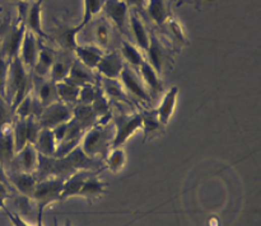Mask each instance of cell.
<instances>
[{
	"mask_svg": "<svg viewBox=\"0 0 261 226\" xmlns=\"http://www.w3.org/2000/svg\"><path fill=\"white\" fill-rule=\"evenodd\" d=\"M115 136V127L112 121L106 124H94L93 127L84 131L81 140L82 151L91 159L98 156H106L111 149V142Z\"/></svg>",
	"mask_w": 261,
	"mask_h": 226,
	"instance_id": "obj_1",
	"label": "cell"
},
{
	"mask_svg": "<svg viewBox=\"0 0 261 226\" xmlns=\"http://www.w3.org/2000/svg\"><path fill=\"white\" fill-rule=\"evenodd\" d=\"M111 121L115 127V136L111 142V149L122 146L135 132L143 128L142 114L139 112L132 114L119 113L112 116Z\"/></svg>",
	"mask_w": 261,
	"mask_h": 226,
	"instance_id": "obj_2",
	"label": "cell"
},
{
	"mask_svg": "<svg viewBox=\"0 0 261 226\" xmlns=\"http://www.w3.org/2000/svg\"><path fill=\"white\" fill-rule=\"evenodd\" d=\"M119 80L121 83L122 88L127 93V95L133 96L134 99H138V101L143 102V103H152V94L149 93L145 84L143 83L138 70H135L132 66L125 63L124 69H122L121 74H120Z\"/></svg>",
	"mask_w": 261,
	"mask_h": 226,
	"instance_id": "obj_3",
	"label": "cell"
},
{
	"mask_svg": "<svg viewBox=\"0 0 261 226\" xmlns=\"http://www.w3.org/2000/svg\"><path fill=\"white\" fill-rule=\"evenodd\" d=\"M63 183L64 179L61 178H47L37 182L30 198L37 206V208H45L50 203L60 201Z\"/></svg>",
	"mask_w": 261,
	"mask_h": 226,
	"instance_id": "obj_4",
	"label": "cell"
},
{
	"mask_svg": "<svg viewBox=\"0 0 261 226\" xmlns=\"http://www.w3.org/2000/svg\"><path fill=\"white\" fill-rule=\"evenodd\" d=\"M74 117V106L63 103V102H55L50 106L42 109L40 118V124L42 128H50L59 126L61 123H66Z\"/></svg>",
	"mask_w": 261,
	"mask_h": 226,
	"instance_id": "obj_5",
	"label": "cell"
},
{
	"mask_svg": "<svg viewBox=\"0 0 261 226\" xmlns=\"http://www.w3.org/2000/svg\"><path fill=\"white\" fill-rule=\"evenodd\" d=\"M43 0H36L28 4L27 2H18V10H20L24 19L25 28L31 32L35 33L40 40H51L50 36L45 33L42 29V22H41V8H42Z\"/></svg>",
	"mask_w": 261,
	"mask_h": 226,
	"instance_id": "obj_6",
	"label": "cell"
},
{
	"mask_svg": "<svg viewBox=\"0 0 261 226\" xmlns=\"http://www.w3.org/2000/svg\"><path fill=\"white\" fill-rule=\"evenodd\" d=\"M102 10L106 14L107 19L120 32H125V29L129 27L130 8L125 0H105Z\"/></svg>",
	"mask_w": 261,
	"mask_h": 226,
	"instance_id": "obj_7",
	"label": "cell"
},
{
	"mask_svg": "<svg viewBox=\"0 0 261 226\" xmlns=\"http://www.w3.org/2000/svg\"><path fill=\"white\" fill-rule=\"evenodd\" d=\"M25 29H27V28H25L23 14L20 10H18L17 23H15L13 29L9 32V35L5 37L4 41H3L2 50H0V52H2L3 55L7 56L9 60H13V58L17 57V56L19 55L20 45H22L23 36H24Z\"/></svg>",
	"mask_w": 261,
	"mask_h": 226,
	"instance_id": "obj_8",
	"label": "cell"
},
{
	"mask_svg": "<svg viewBox=\"0 0 261 226\" xmlns=\"http://www.w3.org/2000/svg\"><path fill=\"white\" fill-rule=\"evenodd\" d=\"M124 66L125 60L120 51H110V52H105V55L102 56L96 70L102 78L119 79Z\"/></svg>",
	"mask_w": 261,
	"mask_h": 226,
	"instance_id": "obj_9",
	"label": "cell"
},
{
	"mask_svg": "<svg viewBox=\"0 0 261 226\" xmlns=\"http://www.w3.org/2000/svg\"><path fill=\"white\" fill-rule=\"evenodd\" d=\"M40 38H38L33 32L25 29L18 57L20 58L23 65H24L28 70H32L36 61H37L38 52H40Z\"/></svg>",
	"mask_w": 261,
	"mask_h": 226,
	"instance_id": "obj_10",
	"label": "cell"
},
{
	"mask_svg": "<svg viewBox=\"0 0 261 226\" xmlns=\"http://www.w3.org/2000/svg\"><path fill=\"white\" fill-rule=\"evenodd\" d=\"M64 81L74 84V85L79 86V88L83 85H99L98 76L94 74L92 69L83 65L78 58H74L73 63H71L70 73H69L68 78Z\"/></svg>",
	"mask_w": 261,
	"mask_h": 226,
	"instance_id": "obj_11",
	"label": "cell"
},
{
	"mask_svg": "<svg viewBox=\"0 0 261 226\" xmlns=\"http://www.w3.org/2000/svg\"><path fill=\"white\" fill-rule=\"evenodd\" d=\"M12 164H14L13 172H24L35 174L38 168V152L35 145H25L20 151L15 154Z\"/></svg>",
	"mask_w": 261,
	"mask_h": 226,
	"instance_id": "obj_12",
	"label": "cell"
},
{
	"mask_svg": "<svg viewBox=\"0 0 261 226\" xmlns=\"http://www.w3.org/2000/svg\"><path fill=\"white\" fill-rule=\"evenodd\" d=\"M147 56L148 62L161 75L163 70V65H165L168 58V53L162 41L153 32H149V46L147 48Z\"/></svg>",
	"mask_w": 261,
	"mask_h": 226,
	"instance_id": "obj_13",
	"label": "cell"
},
{
	"mask_svg": "<svg viewBox=\"0 0 261 226\" xmlns=\"http://www.w3.org/2000/svg\"><path fill=\"white\" fill-rule=\"evenodd\" d=\"M87 25L92 29V43L101 47L102 50H106L111 42L114 24L106 17H102L97 20H92Z\"/></svg>",
	"mask_w": 261,
	"mask_h": 226,
	"instance_id": "obj_14",
	"label": "cell"
},
{
	"mask_svg": "<svg viewBox=\"0 0 261 226\" xmlns=\"http://www.w3.org/2000/svg\"><path fill=\"white\" fill-rule=\"evenodd\" d=\"M129 28L132 30L133 37H134L135 46L139 50L147 51L148 46H149V32H148L143 19L140 18L139 12H137L135 9H130Z\"/></svg>",
	"mask_w": 261,
	"mask_h": 226,
	"instance_id": "obj_15",
	"label": "cell"
},
{
	"mask_svg": "<svg viewBox=\"0 0 261 226\" xmlns=\"http://www.w3.org/2000/svg\"><path fill=\"white\" fill-rule=\"evenodd\" d=\"M56 51L50 48L48 46H45L41 42L40 52H38L37 61H36L35 66H33L32 71L35 73L36 78L46 79L50 75L51 68H53L54 62L56 60Z\"/></svg>",
	"mask_w": 261,
	"mask_h": 226,
	"instance_id": "obj_16",
	"label": "cell"
},
{
	"mask_svg": "<svg viewBox=\"0 0 261 226\" xmlns=\"http://www.w3.org/2000/svg\"><path fill=\"white\" fill-rule=\"evenodd\" d=\"M74 53L76 56L75 58H78L83 65L94 70L99 61H101L102 56L105 55V50H102L98 46L93 45V43H86V45L76 46Z\"/></svg>",
	"mask_w": 261,
	"mask_h": 226,
	"instance_id": "obj_17",
	"label": "cell"
},
{
	"mask_svg": "<svg viewBox=\"0 0 261 226\" xmlns=\"http://www.w3.org/2000/svg\"><path fill=\"white\" fill-rule=\"evenodd\" d=\"M177 95H178V86L172 85L167 90V93L163 95L162 102L158 106V108L155 109L158 114V118L160 122L163 126H167V123L170 122V119L172 118L173 112H175L176 102H177Z\"/></svg>",
	"mask_w": 261,
	"mask_h": 226,
	"instance_id": "obj_18",
	"label": "cell"
},
{
	"mask_svg": "<svg viewBox=\"0 0 261 226\" xmlns=\"http://www.w3.org/2000/svg\"><path fill=\"white\" fill-rule=\"evenodd\" d=\"M99 86L103 90L105 95L109 98V101H115L117 103H126L132 104V99L127 95L125 89L122 88L119 79H106L101 78L99 80Z\"/></svg>",
	"mask_w": 261,
	"mask_h": 226,
	"instance_id": "obj_19",
	"label": "cell"
},
{
	"mask_svg": "<svg viewBox=\"0 0 261 226\" xmlns=\"http://www.w3.org/2000/svg\"><path fill=\"white\" fill-rule=\"evenodd\" d=\"M91 174L89 170H78V172L73 173L70 177L66 178L63 183V188H61L60 193V201H65L68 198L74 197V196H78L79 190L83 187L84 182L88 178V175Z\"/></svg>",
	"mask_w": 261,
	"mask_h": 226,
	"instance_id": "obj_20",
	"label": "cell"
},
{
	"mask_svg": "<svg viewBox=\"0 0 261 226\" xmlns=\"http://www.w3.org/2000/svg\"><path fill=\"white\" fill-rule=\"evenodd\" d=\"M9 182L13 188L18 190L22 196H27L31 197L35 189L36 184H37V178L35 174L24 172H12L8 174Z\"/></svg>",
	"mask_w": 261,
	"mask_h": 226,
	"instance_id": "obj_21",
	"label": "cell"
},
{
	"mask_svg": "<svg viewBox=\"0 0 261 226\" xmlns=\"http://www.w3.org/2000/svg\"><path fill=\"white\" fill-rule=\"evenodd\" d=\"M37 79L40 81H38V84H36V86H33V91H35L36 96L40 101L41 106L45 108V107L50 106V104L55 103V102H59L55 81L51 80L50 78Z\"/></svg>",
	"mask_w": 261,
	"mask_h": 226,
	"instance_id": "obj_22",
	"label": "cell"
},
{
	"mask_svg": "<svg viewBox=\"0 0 261 226\" xmlns=\"http://www.w3.org/2000/svg\"><path fill=\"white\" fill-rule=\"evenodd\" d=\"M42 109L43 107L41 106L40 101L37 99L32 89L24 96V99L18 104V107L14 111V114L15 117H19V118H27V117H37V118H40Z\"/></svg>",
	"mask_w": 261,
	"mask_h": 226,
	"instance_id": "obj_23",
	"label": "cell"
},
{
	"mask_svg": "<svg viewBox=\"0 0 261 226\" xmlns=\"http://www.w3.org/2000/svg\"><path fill=\"white\" fill-rule=\"evenodd\" d=\"M15 156L14 140H13V126L0 131V164L3 167L12 165Z\"/></svg>",
	"mask_w": 261,
	"mask_h": 226,
	"instance_id": "obj_24",
	"label": "cell"
},
{
	"mask_svg": "<svg viewBox=\"0 0 261 226\" xmlns=\"http://www.w3.org/2000/svg\"><path fill=\"white\" fill-rule=\"evenodd\" d=\"M140 78H142L143 83L145 84L149 93H162L163 91V83L161 80V75L152 68L147 60L142 63L139 69H138Z\"/></svg>",
	"mask_w": 261,
	"mask_h": 226,
	"instance_id": "obj_25",
	"label": "cell"
},
{
	"mask_svg": "<svg viewBox=\"0 0 261 226\" xmlns=\"http://www.w3.org/2000/svg\"><path fill=\"white\" fill-rule=\"evenodd\" d=\"M35 147L40 155L48 157H55L58 150V142L54 137L53 130L41 128L37 140L35 142Z\"/></svg>",
	"mask_w": 261,
	"mask_h": 226,
	"instance_id": "obj_26",
	"label": "cell"
},
{
	"mask_svg": "<svg viewBox=\"0 0 261 226\" xmlns=\"http://www.w3.org/2000/svg\"><path fill=\"white\" fill-rule=\"evenodd\" d=\"M106 192V183L102 182L96 174L91 173L84 182L83 187L79 190L78 196L87 198V200H97L101 198Z\"/></svg>",
	"mask_w": 261,
	"mask_h": 226,
	"instance_id": "obj_27",
	"label": "cell"
},
{
	"mask_svg": "<svg viewBox=\"0 0 261 226\" xmlns=\"http://www.w3.org/2000/svg\"><path fill=\"white\" fill-rule=\"evenodd\" d=\"M148 15L150 19L158 25L162 27L170 19V9L166 0H148L145 5Z\"/></svg>",
	"mask_w": 261,
	"mask_h": 226,
	"instance_id": "obj_28",
	"label": "cell"
},
{
	"mask_svg": "<svg viewBox=\"0 0 261 226\" xmlns=\"http://www.w3.org/2000/svg\"><path fill=\"white\" fill-rule=\"evenodd\" d=\"M120 53L124 57L125 63L132 66L133 69L138 70L142 66V63L145 61L144 55L142 53V50L133 45L130 41L122 40L121 41V47H120Z\"/></svg>",
	"mask_w": 261,
	"mask_h": 226,
	"instance_id": "obj_29",
	"label": "cell"
},
{
	"mask_svg": "<svg viewBox=\"0 0 261 226\" xmlns=\"http://www.w3.org/2000/svg\"><path fill=\"white\" fill-rule=\"evenodd\" d=\"M74 119L81 124V127L84 131L93 127L98 122V117L94 113L92 106L81 103H76L74 106Z\"/></svg>",
	"mask_w": 261,
	"mask_h": 226,
	"instance_id": "obj_30",
	"label": "cell"
},
{
	"mask_svg": "<svg viewBox=\"0 0 261 226\" xmlns=\"http://www.w3.org/2000/svg\"><path fill=\"white\" fill-rule=\"evenodd\" d=\"M142 121H143V132H144L145 139H149L150 136H154L158 132H162V123L160 122L157 112L149 111V109H144L142 112Z\"/></svg>",
	"mask_w": 261,
	"mask_h": 226,
	"instance_id": "obj_31",
	"label": "cell"
},
{
	"mask_svg": "<svg viewBox=\"0 0 261 226\" xmlns=\"http://www.w3.org/2000/svg\"><path fill=\"white\" fill-rule=\"evenodd\" d=\"M74 58L69 57V56H61V57H58L56 56V60L54 62L53 68H51L50 75L48 78L51 79L55 83H59V81H64L66 78H68L69 73H70L71 63H73Z\"/></svg>",
	"mask_w": 261,
	"mask_h": 226,
	"instance_id": "obj_32",
	"label": "cell"
},
{
	"mask_svg": "<svg viewBox=\"0 0 261 226\" xmlns=\"http://www.w3.org/2000/svg\"><path fill=\"white\" fill-rule=\"evenodd\" d=\"M56 93H58L59 101L63 103L75 106L78 103L79 95V86L74 84L68 83V81H59L56 83Z\"/></svg>",
	"mask_w": 261,
	"mask_h": 226,
	"instance_id": "obj_33",
	"label": "cell"
},
{
	"mask_svg": "<svg viewBox=\"0 0 261 226\" xmlns=\"http://www.w3.org/2000/svg\"><path fill=\"white\" fill-rule=\"evenodd\" d=\"M105 157H106V167L112 173L121 172L125 163H126V152L122 149V146L110 149V151L107 152Z\"/></svg>",
	"mask_w": 261,
	"mask_h": 226,
	"instance_id": "obj_34",
	"label": "cell"
},
{
	"mask_svg": "<svg viewBox=\"0 0 261 226\" xmlns=\"http://www.w3.org/2000/svg\"><path fill=\"white\" fill-rule=\"evenodd\" d=\"M105 4V0H84V14L83 19L81 20V23L78 24V27L83 30V28L87 24L92 22L94 19L97 14L102 10Z\"/></svg>",
	"mask_w": 261,
	"mask_h": 226,
	"instance_id": "obj_35",
	"label": "cell"
},
{
	"mask_svg": "<svg viewBox=\"0 0 261 226\" xmlns=\"http://www.w3.org/2000/svg\"><path fill=\"white\" fill-rule=\"evenodd\" d=\"M81 28L78 25L71 28H63L61 32L59 33V41L63 45V47H65L68 51H74L76 46L79 45L78 41H76V36L81 32Z\"/></svg>",
	"mask_w": 261,
	"mask_h": 226,
	"instance_id": "obj_36",
	"label": "cell"
},
{
	"mask_svg": "<svg viewBox=\"0 0 261 226\" xmlns=\"http://www.w3.org/2000/svg\"><path fill=\"white\" fill-rule=\"evenodd\" d=\"M14 119L15 114L10 103H8L3 96H0V131L8 128V127H12Z\"/></svg>",
	"mask_w": 261,
	"mask_h": 226,
	"instance_id": "obj_37",
	"label": "cell"
},
{
	"mask_svg": "<svg viewBox=\"0 0 261 226\" xmlns=\"http://www.w3.org/2000/svg\"><path fill=\"white\" fill-rule=\"evenodd\" d=\"M9 58L0 52V96L7 101V79H8V70H9Z\"/></svg>",
	"mask_w": 261,
	"mask_h": 226,
	"instance_id": "obj_38",
	"label": "cell"
},
{
	"mask_svg": "<svg viewBox=\"0 0 261 226\" xmlns=\"http://www.w3.org/2000/svg\"><path fill=\"white\" fill-rule=\"evenodd\" d=\"M96 89L97 85H83L79 88V95H78V103L81 104H88L91 106L96 96Z\"/></svg>",
	"mask_w": 261,
	"mask_h": 226,
	"instance_id": "obj_39",
	"label": "cell"
},
{
	"mask_svg": "<svg viewBox=\"0 0 261 226\" xmlns=\"http://www.w3.org/2000/svg\"><path fill=\"white\" fill-rule=\"evenodd\" d=\"M167 24H168V28H170L171 32L173 33V36H175L178 41H181L182 43H188V40H186V37H185V33H184L182 27H181V24L178 23V20L168 19Z\"/></svg>",
	"mask_w": 261,
	"mask_h": 226,
	"instance_id": "obj_40",
	"label": "cell"
},
{
	"mask_svg": "<svg viewBox=\"0 0 261 226\" xmlns=\"http://www.w3.org/2000/svg\"><path fill=\"white\" fill-rule=\"evenodd\" d=\"M70 121H71V119H70ZM70 121H69V122H70ZM69 122H66V123L59 124V126L54 127V128H53L54 137H55V140H56V142H58V145L60 144V142L63 141L64 139H65L66 134H68Z\"/></svg>",
	"mask_w": 261,
	"mask_h": 226,
	"instance_id": "obj_41",
	"label": "cell"
},
{
	"mask_svg": "<svg viewBox=\"0 0 261 226\" xmlns=\"http://www.w3.org/2000/svg\"><path fill=\"white\" fill-rule=\"evenodd\" d=\"M3 210L5 211V213H7L8 218L10 220V222L13 223V226H30L24 220H23L22 217H20L19 215H18V213H12L7 207H4Z\"/></svg>",
	"mask_w": 261,
	"mask_h": 226,
	"instance_id": "obj_42",
	"label": "cell"
},
{
	"mask_svg": "<svg viewBox=\"0 0 261 226\" xmlns=\"http://www.w3.org/2000/svg\"><path fill=\"white\" fill-rule=\"evenodd\" d=\"M10 187H8V185L3 184V183H0V208H4L5 207V200L9 197H12V193H10Z\"/></svg>",
	"mask_w": 261,
	"mask_h": 226,
	"instance_id": "obj_43",
	"label": "cell"
},
{
	"mask_svg": "<svg viewBox=\"0 0 261 226\" xmlns=\"http://www.w3.org/2000/svg\"><path fill=\"white\" fill-rule=\"evenodd\" d=\"M125 2L127 3L129 8H132V9H135L137 12H139V10L145 9V5H147L148 0H125Z\"/></svg>",
	"mask_w": 261,
	"mask_h": 226,
	"instance_id": "obj_44",
	"label": "cell"
},
{
	"mask_svg": "<svg viewBox=\"0 0 261 226\" xmlns=\"http://www.w3.org/2000/svg\"><path fill=\"white\" fill-rule=\"evenodd\" d=\"M0 183L8 185V187H12V184H10L9 182V178H8V174L5 173L4 167H3L2 164H0Z\"/></svg>",
	"mask_w": 261,
	"mask_h": 226,
	"instance_id": "obj_45",
	"label": "cell"
},
{
	"mask_svg": "<svg viewBox=\"0 0 261 226\" xmlns=\"http://www.w3.org/2000/svg\"><path fill=\"white\" fill-rule=\"evenodd\" d=\"M42 213H43V208H38V212H37V223H36V226H43V222H42Z\"/></svg>",
	"mask_w": 261,
	"mask_h": 226,
	"instance_id": "obj_46",
	"label": "cell"
},
{
	"mask_svg": "<svg viewBox=\"0 0 261 226\" xmlns=\"http://www.w3.org/2000/svg\"><path fill=\"white\" fill-rule=\"evenodd\" d=\"M54 226H59L58 220H56V218H54ZM65 226H73V223L70 222V220H66L65 221Z\"/></svg>",
	"mask_w": 261,
	"mask_h": 226,
	"instance_id": "obj_47",
	"label": "cell"
},
{
	"mask_svg": "<svg viewBox=\"0 0 261 226\" xmlns=\"http://www.w3.org/2000/svg\"><path fill=\"white\" fill-rule=\"evenodd\" d=\"M3 12V7H2V5H0V13H2Z\"/></svg>",
	"mask_w": 261,
	"mask_h": 226,
	"instance_id": "obj_48",
	"label": "cell"
},
{
	"mask_svg": "<svg viewBox=\"0 0 261 226\" xmlns=\"http://www.w3.org/2000/svg\"><path fill=\"white\" fill-rule=\"evenodd\" d=\"M17 2H27V0H17Z\"/></svg>",
	"mask_w": 261,
	"mask_h": 226,
	"instance_id": "obj_49",
	"label": "cell"
}]
</instances>
